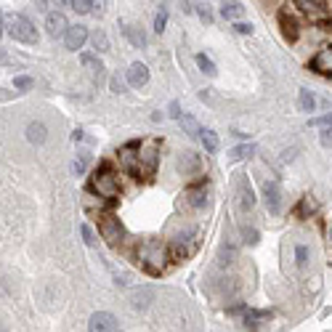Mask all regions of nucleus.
Instances as JSON below:
<instances>
[{
	"label": "nucleus",
	"mask_w": 332,
	"mask_h": 332,
	"mask_svg": "<svg viewBox=\"0 0 332 332\" xmlns=\"http://www.w3.org/2000/svg\"><path fill=\"white\" fill-rule=\"evenodd\" d=\"M88 189L99 197L112 199V197L120 194V181H117V175H114V170L109 168V165H101V168L93 170L90 181H88Z\"/></svg>",
	"instance_id": "f257e3e1"
},
{
	"label": "nucleus",
	"mask_w": 332,
	"mask_h": 332,
	"mask_svg": "<svg viewBox=\"0 0 332 332\" xmlns=\"http://www.w3.org/2000/svg\"><path fill=\"white\" fill-rule=\"evenodd\" d=\"M141 260H144V266L152 271V274H160L168 263V250H165V245L160 242H146L141 247Z\"/></svg>",
	"instance_id": "f03ea898"
},
{
	"label": "nucleus",
	"mask_w": 332,
	"mask_h": 332,
	"mask_svg": "<svg viewBox=\"0 0 332 332\" xmlns=\"http://www.w3.org/2000/svg\"><path fill=\"white\" fill-rule=\"evenodd\" d=\"M8 32H11V38L19 40V43H27V45H35L38 43V29H35V24L27 19V16H11L8 21Z\"/></svg>",
	"instance_id": "7ed1b4c3"
},
{
	"label": "nucleus",
	"mask_w": 332,
	"mask_h": 332,
	"mask_svg": "<svg viewBox=\"0 0 332 332\" xmlns=\"http://www.w3.org/2000/svg\"><path fill=\"white\" fill-rule=\"evenodd\" d=\"M157 160H160V141L157 138H149L138 146V170L144 173H154L157 168Z\"/></svg>",
	"instance_id": "20e7f679"
},
{
	"label": "nucleus",
	"mask_w": 332,
	"mask_h": 332,
	"mask_svg": "<svg viewBox=\"0 0 332 332\" xmlns=\"http://www.w3.org/2000/svg\"><path fill=\"white\" fill-rule=\"evenodd\" d=\"M99 231H101V236L109 245H117L123 239V223H120V218H114V216H101L99 218Z\"/></svg>",
	"instance_id": "39448f33"
},
{
	"label": "nucleus",
	"mask_w": 332,
	"mask_h": 332,
	"mask_svg": "<svg viewBox=\"0 0 332 332\" xmlns=\"http://www.w3.org/2000/svg\"><path fill=\"white\" fill-rule=\"evenodd\" d=\"M88 332H120V324L109 311H96L88 319Z\"/></svg>",
	"instance_id": "423d86ee"
},
{
	"label": "nucleus",
	"mask_w": 332,
	"mask_h": 332,
	"mask_svg": "<svg viewBox=\"0 0 332 332\" xmlns=\"http://www.w3.org/2000/svg\"><path fill=\"white\" fill-rule=\"evenodd\" d=\"M279 24H282V35H284V40H290V43L298 40V35H300V24H298V19H295V16L290 14V8H282V11H279Z\"/></svg>",
	"instance_id": "0eeeda50"
},
{
	"label": "nucleus",
	"mask_w": 332,
	"mask_h": 332,
	"mask_svg": "<svg viewBox=\"0 0 332 332\" xmlns=\"http://www.w3.org/2000/svg\"><path fill=\"white\" fill-rule=\"evenodd\" d=\"M263 197H266V207H268V213H277L282 210V189H279V184L277 181H266V186H263Z\"/></svg>",
	"instance_id": "6e6552de"
},
{
	"label": "nucleus",
	"mask_w": 332,
	"mask_h": 332,
	"mask_svg": "<svg viewBox=\"0 0 332 332\" xmlns=\"http://www.w3.org/2000/svg\"><path fill=\"white\" fill-rule=\"evenodd\" d=\"M85 40H88V29H85V27H80V24L69 27V29H67V35H64V45H67L69 51L82 48V45H85Z\"/></svg>",
	"instance_id": "1a4fd4ad"
},
{
	"label": "nucleus",
	"mask_w": 332,
	"mask_h": 332,
	"mask_svg": "<svg viewBox=\"0 0 332 332\" xmlns=\"http://www.w3.org/2000/svg\"><path fill=\"white\" fill-rule=\"evenodd\" d=\"M311 69L314 72H322V75H332V45L322 48L311 58Z\"/></svg>",
	"instance_id": "9d476101"
},
{
	"label": "nucleus",
	"mask_w": 332,
	"mask_h": 332,
	"mask_svg": "<svg viewBox=\"0 0 332 332\" xmlns=\"http://www.w3.org/2000/svg\"><path fill=\"white\" fill-rule=\"evenodd\" d=\"M128 82L133 88H141V85H146L149 82V69H146V64H141V62H133L128 67Z\"/></svg>",
	"instance_id": "9b49d317"
},
{
	"label": "nucleus",
	"mask_w": 332,
	"mask_h": 332,
	"mask_svg": "<svg viewBox=\"0 0 332 332\" xmlns=\"http://www.w3.org/2000/svg\"><path fill=\"white\" fill-rule=\"evenodd\" d=\"M45 27H48V35H53V38H58V35H67L69 24H67V19L64 14H48V19H45Z\"/></svg>",
	"instance_id": "f8f14e48"
},
{
	"label": "nucleus",
	"mask_w": 332,
	"mask_h": 332,
	"mask_svg": "<svg viewBox=\"0 0 332 332\" xmlns=\"http://www.w3.org/2000/svg\"><path fill=\"white\" fill-rule=\"evenodd\" d=\"M239 205H242V210H250L255 205V194L247 178H239Z\"/></svg>",
	"instance_id": "ddd939ff"
},
{
	"label": "nucleus",
	"mask_w": 332,
	"mask_h": 332,
	"mask_svg": "<svg viewBox=\"0 0 332 332\" xmlns=\"http://www.w3.org/2000/svg\"><path fill=\"white\" fill-rule=\"evenodd\" d=\"M48 138V128L43 123H29L27 125V141L29 144H43V141Z\"/></svg>",
	"instance_id": "4468645a"
},
{
	"label": "nucleus",
	"mask_w": 332,
	"mask_h": 332,
	"mask_svg": "<svg viewBox=\"0 0 332 332\" xmlns=\"http://www.w3.org/2000/svg\"><path fill=\"white\" fill-rule=\"evenodd\" d=\"M178 170L186 175V173H192V170H199V157L194 152H184V157L178 160Z\"/></svg>",
	"instance_id": "2eb2a0df"
},
{
	"label": "nucleus",
	"mask_w": 332,
	"mask_h": 332,
	"mask_svg": "<svg viewBox=\"0 0 332 332\" xmlns=\"http://www.w3.org/2000/svg\"><path fill=\"white\" fill-rule=\"evenodd\" d=\"M123 32H125V38H128L130 43H133L136 48H144V45H146V35L141 32L138 27H133V24H125V27H123Z\"/></svg>",
	"instance_id": "dca6fc26"
},
{
	"label": "nucleus",
	"mask_w": 332,
	"mask_h": 332,
	"mask_svg": "<svg viewBox=\"0 0 332 332\" xmlns=\"http://www.w3.org/2000/svg\"><path fill=\"white\" fill-rule=\"evenodd\" d=\"M186 197H189V205H192V207H202L205 199H207L202 186H189V189H186Z\"/></svg>",
	"instance_id": "f3484780"
},
{
	"label": "nucleus",
	"mask_w": 332,
	"mask_h": 332,
	"mask_svg": "<svg viewBox=\"0 0 332 332\" xmlns=\"http://www.w3.org/2000/svg\"><path fill=\"white\" fill-rule=\"evenodd\" d=\"M298 104H300V109H303V112H314V109H316V99H314V93L308 90V88H300V93H298Z\"/></svg>",
	"instance_id": "a211bd4d"
},
{
	"label": "nucleus",
	"mask_w": 332,
	"mask_h": 332,
	"mask_svg": "<svg viewBox=\"0 0 332 332\" xmlns=\"http://www.w3.org/2000/svg\"><path fill=\"white\" fill-rule=\"evenodd\" d=\"M221 14H223V19H239L245 14V6L242 3H223Z\"/></svg>",
	"instance_id": "6ab92c4d"
},
{
	"label": "nucleus",
	"mask_w": 332,
	"mask_h": 332,
	"mask_svg": "<svg viewBox=\"0 0 332 332\" xmlns=\"http://www.w3.org/2000/svg\"><path fill=\"white\" fill-rule=\"evenodd\" d=\"M263 319H271V311H253V308H247V314H245V322L253 329L258 327V322H263Z\"/></svg>",
	"instance_id": "aec40b11"
},
{
	"label": "nucleus",
	"mask_w": 332,
	"mask_h": 332,
	"mask_svg": "<svg viewBox=\"0 0 332 332\" xmlns=\"http://www.w3.org/2000/svg\"><path fill=\"white\" fill-rule=\"evenodd\" d=\"M308 16H327L329 11H327V3H298Z\"/></svg>",
	"instance_id": "412c9836"
},
{
	"label": "nucleus",
	"mask_w": 332,
	"mask_h": 332,
	"mask_svg": "<svg viewBox=\"0 0 332 332\" xmlns=\"http://www.w3.org/2000/svg\"><path fill=\"white\" fill-rule=\"evenodd\" d=\"M255 152V146L253 144H242V146H234L231 152H229V160H245V157H250V154Z\"/></svg>",
	"instance_id": "4be33fe9"
},
{
	"label": "nucleus",
	"mask_w": 332,
	"mask_h": 332,
	"mask_svg": "<svg viewBox=\"0 0 332 332\" xmlns=\"http://www.w3.org/2000/svg\"><path fill=\"white\" fill-rule=\"evenodd\" d=\"M199 136H202V144H205V149H207L210 154H216V152H218V136L213 133V130H202Z\"/></svg>",
	"instance_id": "5701e85b"
},
{
	"label": "nucleus",
	"mask_w": 332,
	"mask_h": 332,
	"mask_svg": "<svg viewBox=\"0 0 332 332\" xmlns=\"http://www.w3.org/2000/svg\"><path fill=\"white\" fill-rule=\"evenodd\" d=\"M181 125H184V130H186V133H192V136L202 133V128H199V123L194 120L192 114H184V117H181Z\"/></svg>",
	"instance_id": "b1692460"
},
{
	"label": "nucleus",
	"mask_w": 332,
	"mask_h": 332,
	"mask_svg": "<svg viewBox=\"0 0 332 332\" xmlns=\"http://www.w3.org/2000/svg\"><path fill=\"white\" fill-rule=\"evenodd\" d=\"M308 128H316V130H332V114H324V117H314V120H308Z\"/></svg>",
	"instance_id": "393cba45"
},
{
	"label": "nucleus",
	"mask_w": 332,
	"mask_h": 332,
	"mask_svg": "<svg viewBox=\"0 0 332 332\" xmlns=\"http://www.w3.org/2000/svg\"><path fill=\"white\" fill-rule=\"evenodd\" d=\"M197 64H199V69H202L205 75L216 77V64H213V62H210V58H207L205 53H197Z\"/></svg>",
	"instance_id": "a878e982"
},
{
	"label": "nucleus",
	"mask_w": 332,
	"mask_h": 332,
	"mask_svg": "<svg viewBox=\"0 0 332 332\" xmlns=\"http://www.w3.org/2000/svg\"><path fill=\"white\" fill-rule=\"evenodd\" d=\"M77 14H90V11H96L99 3H93V0H75V3H69Z\"/></svg>",
	"instance_id": "bb28decb"
},
{
	"label": "nucleus",
	"mask_w": 332,
	"mask_h": 332,
	"mask_svg": "<svg viewBox=\"0 0 332 332\" xmlns=\"http://www.w3.org/2000/svg\"><path fill=\"white\" fill-rule=\"evenodd\" d=\"M149 298H152V290H144V292L136 290V292H133V306H136V308H144Z\"/></svg>",
	"instance_id": "cd10ccee"
},
{
	"label": "nucleus",
	"mask_w": 332,
	"mask_h": 332,
	"mask_svg": "<svg viewBox=\"0 0 332 332\" xmlns=\"http://www.w3.org/2000/svg\"><path fill=\"white\" fill-rule=\"evenodd\" d=\"M80 62L85 64L88 69H99V72L104 69V67H101V62H96V56H93V53H82V56H80Z\"/></svg>",
	"instance_id": "c85d7f7f"
},
{
	"label": "nucleus",
	"mask_w": 332,
	"mask_h": 332,
	"mask_svg": "<svg viewBox=\"0 0 332 332\" xmlns=\"http://www.w3.org/2000/svg\"><path fill=\"white\" fill-rule=\"evenodd\" d=\"M314 207H316V202H314L311 197H306L303 202L298 205V210H295V213H298V216H308V213H314Z\"/></svg>",
	"instance_id": "c756f323"
},
{
	"label": "nucleus",
	"mask_w": 332,
	"mask_h": 332,
	"mask_svg": "<svg viewBox=\"0 0 332 332\" xmlns=\"http://www.w3.org/2000/svg\"><path fill=\"white\" fill-rule=\"evenodd\" d=\"M93 45H96V51H109V40H106L104 32H96V35H93Z\"/></svg>",
	"instance_id": "7c9ffc66"
},
{
	"label": "nucleus",
	"mask_w": 332,
	"mask_h": 332,
	"mask_svg": "<svg viewBox=\"0 0 332 332\" xmlns=\"http://www.w3.org/2000/svg\"><path fill=\"white\" fill-rule=\"evenodd\" d=\"M295 258H298V266L303 268V266L308 263V247H306V245H298V247H295Z\"/></svg>",
	"instance_id": "2f4dec72"
},
{
	"label": "nucleus",
	"mask_w": 332,
	"mask_h": 332,
	"mask_svg": "<svg viewBox=\"0 0 332 332\" xmlns=\"http://www.w3.org/2000/svg\"><path fill=\"white\" fill-rule=\"evenodd\" d=\"M14 85H16L19 90H27V88H32V77H27V75H19V77L14 80Z\"/></svg>",
	"instance_id": "473e14b6"
},
{
	"label": "nucleus",
	"mask_w": 332,
	"mask_h": 332,
	"mask_svg": "<svg viewBox=\"0 0 332 332\" xmlns=\"http://www.w3.org/2000/svg\"><path fill=\"white\" fill-rule=\"evenodd\" d=\"M165 24H168V14H165V11H160V14L154 16V29L162 32V29H165Z\"/></svg>",
	"instance_id": "72a5a7b5"
},
{
	"label": "nucleus",
	"mask_w": 332,
	"mask_h": 332,
	"mask_svg": "<svg viewBox=\"0 0 332 332\" xmlns=\"http://www.w3.org/2000/svg\"><path fill=\"white\" fill-rule=\"evenodd\" d=\"M80 231H82V239H85L88 245H93V242H96V239H93V231H90V226H82Z\"/></svg>",
	"instance_id": "f704fd0d"
},
{
	"label": "nucleus",
	"mask_w": 332,
	"mask_h": 332,
	"mask_svg": "<svg viewBox=\"0 0 332 332\" xmlns=\"http://www.w3.org/2000/svg\"><path fill=\"white\" fill-rule=\"evenodd\" d=\"M245 239L250 242V245H255L258 242V231L255 229H245Z\"/></svg>",
	"instance_id": "c9c22d12"
},
{
	"label": "nucleus",
	"mask_w": 332,
	"mask_h": 332,
	"mask_svg": "<svg viewBox=\"0 0 332 332\" xmlns=\"http://www.w3.org/2000/svg\"><path fill=\"white\" fill-rule=\"evenodd\" d=\"M234 29L239 32V35H250V32H253V27H250V24H245V21H239V24H234Z\"/></svg>",
	"instance_id": "e433bc0d"
},
{
	"label": "nucleus",
	"mask_w": 332,
	"mask_h": 332,
	"mask_svg": "<svg viewBox=\"0 0 332 332\" xmlns=\"http://www.w3.org/2000/svg\"><path fill=\"white\" fill-rule=\"evenodd\" d=\"M170 117L181 120V106H178V101H173V104H170Z\"/></svg>",
	"instance_id": "4c0bfd02"
},
{
	"label": "nucleus",
	"mask_w": 332,
	"mask_h": 332,
	"mask_svg": "<svg viewBox=\"0 0 332 332\" xmlns=\"http://www.w3.org/2000/svg\"><path fill=\"white\" fill-rule=\"evenodd\" d=\"M72 170L75 173H85V160H75L72 162Z\"/></svg>",
	"instance_id": "58836bf2"
},
{
	"label": "nucleus",
	"mask_w": 332,
	"mask_h": 332,
	"mask_svg": "<svg viewBox=\"0 0 332 332\" xmlns=\"http://www.w3.org/2000/svg\"><path fill=\"white\" fill-rule=\"evenodd\" d=\"M322 146H332V130H324L322 133Z\"/></svg>",
	"instance_id": "ea45409f"
},
{
	"label": "nucleus",
	"mask_w": 332,
	"mask_h": 332,
	"mask_svg": "<svg viewBox=\"0 0 332 332\" xmlns=\"http://www.w3.org/2000/svg\"><path fill=\"white\" fill-rule=\"evenodd\" d=\"M112 93H123V82L117 77H112Z\"/></svg>",
	"instance_id": "a19ab883"
},
{
	"label": "nucleus",
	"mask_w": 332,
	"mask_h": 332,
	"mask_svg": "<svg viewBox=\"0 0 332 332\" xmlns=\"http://www.w3.org/2000/svg\"><path fill=\"white\" fill-rule=\"evenodd\" d=\"M199 16H202V19H205V21H210V19H213V16H210V11H207V8H199Z\"/></svg>",
	"instance_id": "79ce46f5"
},
{
	"label": "nucleus",
	"mask_w": 332,
	"mask_h": 332,
	"mask_svg": "<svg viewBox=\"0 0 332 332\" xmlns=\"http://www.w3.org/2000/svg\"><path fill=\"white\" fill-rule=\"evenodd\" d=\"M322 29H327V32H332V21H324V27Z\"/></svg>",
	"instance_id": "37998d69"
},
{
	"label": "nucleus",
	"mask_w": 332,
	"mask_h": 332,
	"mask_svg": "<svg viewBox=\"0 0 332 332\" xmlns=\"http://www.w3.org/2000/svg\"><path fill=\"white\" fill-rule=\"evenodd\" d=\"M0 35H3V14H0Z\"/></svg>",
	"instance_id": "c03bdc74"
},
{
	"label": "nucleus",
	"mask_w": 332,
	"mask_h": 332,
	"mask_svg": "<svg viewBox=\"0 0 332 332\" xmlns=\"http://www.w3.org/2000/svg\"><path fill=\"white\" fill-rule=\"evenodd\" d=\"M329 236H332V231H329Z\"/></svg>",
	"instance_id": "a18cd8bd"
}]
</instances>
